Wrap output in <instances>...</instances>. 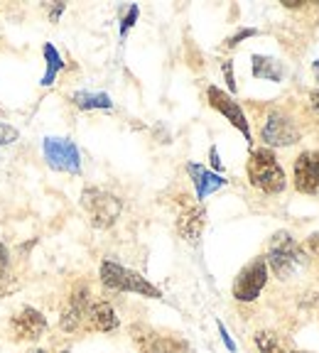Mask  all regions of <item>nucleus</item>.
<instances>
[{
    "instance_id": "obj_23",
    "label": "nucleus",
    "mask_w": 319,
    "mask_h": 353,
    "mask_svg": "<svg viewBox=\"0 0 319 353\" xmlns=\"http://www.w3.org/2000/svg\"><path fill=\"white\" fill-rule=\"evenodd\" d=\"M224 77H226V83H229V91L236 94V81H233V64L229 59L224 61Z\"/></svg>"
},
{
    "instance_id": "obj_33",
    "label": "nucleus",
    "mask_w": 319,
    "mask_h": 353,
    "mask_svg": "<svg viewBox=\"0 0 319 353\" xmlns=\"http://www.w3.org/2000/svg\"><path fill=\"white\" fill-rule=\"evenodd\" d=\"M61 353H69V351H61Z\"/></svg>"
},
{
    "instance_id": "obj_8",
    "label": "nucleus",
    "mask_w": 319,
    "mask_h": 353,
    "mask_svg": "<svg viewBox=\"0 0 319 353\" xmlns=\"http://www.w3.org/2000/svg\"><path fill=\"white\" fill-rule=\"evenodd\" d=\"M206 96H209L211 108H216L221 116H226V121L231 123L233 128H238V130L243 132V138L251 143V128H248L246 113L241 110V105H238L236 101L231 99V96L226 94V91H221V88H216V86L206 88Z\"/></svg>"
},
{
    "instance_id": "obj_29",
    "label": "nucleus",
    "mask_w": 319,
    "mask_h": 353,
    "mask_svg": "<svg viewBox=\"0 0 319 353\" xmlns=\"http://www.w3.org/2000/svg\"><path fill=\"white\" fill-rule=\"evenodd\" d=\"M8 263V248L0 243V265H6Z\"/></svg>"
},
{
    "instance_id": "obj_3",
    "label": "nucleus",
    "mask_w": 319,
    "mask_h": 353,
    "mask_svg": "<svg viewBox=\"0 0 319 353\" xmlns=\"http://www.w3.org/2000/svg\"><path fill=\"white\" fill-rule=\"evenodd\" d=\"M101 282H104L108 290H116V292H135V294H143V297H153V299H160L162 292H160L157 287L150 285L143 275L138 272L128 270L123 265L118 263H101Z\"/></svg>"
},
{
    "instance_id": "obj_1",
    "label": "nucleus",
    "mask_w": 319,
    "mask_h": 353,
    "mask_svg": "<svg viewBox=\"0 0 319 353\" xmlns=\"http://www.w3.org/2000/svg\"><path fill=\"white\" fill-rule=\"evenodd\" d=\"M246 170H248V182L265 194H280L287 184L285 172H282V167L278 165L276 154L265 148L251 152Z\"/></svg>"
},
{
    "instance_id": "obj_11",
    "label": "nucleus",
    "mask_w": 319,
    "mask_h": 353,
    "mask_svg": "<svg viewBox=\"0 0 319 353\" xmlns=\"http://www.w3.org/2000/svg\"><path fill=\"white\" fill-rule=\"evenodd\" d=\"M86 312H88V290L86 287H77L74 294L69 297V307L64 309V314L59 319V326L64 331H77L81 329V324L86 321Z\"/></svg>"
},
{
    "instance_id": "obj_30",
    "label": "nucleus",
    "mask_w": 319,
    "mask_h": 353,
    "mask_svg": "<svg viewBox=\"0 0 319 353\" xmlns=\"http://www.w3.org/2000/svg\"><path fill=\"white\" fill-rule=\"evenodd\" d=\"M309 101H312V105L319 110V91H312V96H309Z\"/></svg>"
},
{
    "instance_id": "obj_5",
    "label": "nucleus",
    "mask_w": 319,
    "mask_h": 353,
    "mask_svg": "<svg viewBox=\"0 0 319 353\" xmlns=\"http://www.w3.org/2000/svg\"><path fill=\"white\" fill-rule=\"evenodd\" d=\"M265 282H268V263L263 258H255L238 272L236 282H233V297L238 302H253L263 292Z\"/></svg>"
},
{
    "instance_id": "obj_19",
    "label": "nucleus",
    "mask_w": 319,
    "mask_h": 353,
    "mask_svg": "<svg viewBox=\"0 0 319 353\" xmlns=\"http://www.w3.org/2000/svg\"><path fill=\"white\" fill-rule=\"evenodd\" d=\"M255 346H258L260 353H287L280 336H278V334H270V331H258V334H255Z\"/></svg>"
},
{
    "instance_id": "obj_25",
    "label": "nucleus",
    "mask_w": 319,
    "mask_h": 353,
    "mask_svg": "<svg viewBox=\"0 0 319 353\" xmlns=\"http://www.w3.org/2000/svg\"><path fill=\"white\" fill-rule=\"evenodd\" d=\"M307 248L312 250L314 255H319V233H314V236L307 238Z\"/></svg>"
},
{
    "instance_id": "obj_6",
    "label": "nucleus",
    "mask_w": 319,
    "mask_h": 353,
    "mask_svg": "<svg viewBox=\"0 0 319 353\" xmlns=\"http://www.w3.org/2000/svg\"><path fill=\"white\" fill-rule=\"evenodd\" d=\"M44 160L50 162L52 170L59 172H79L81 170V154L79 148L66 138H44L42 143Z\"/></svg>"
},
{
    "instance_id": "obj_7",
    "label": "nucleus",
    "mask_w": 319,
    "mask_h": 353,
    "mask_svg": "<svg viewBox=\"0 0 319 353\" xmlns=\"http://www.w3.org/2000/svg\"><path fill=\"white\" fill-rule=\"evenodd\" d=\"M260 138L265 145H273V148H287L300 140V128L282 113H270L260 130Z\"/></svg>"
},
{
    "instance_id": "obj_20",
    "label": "nucleus",
    "mask_w": 319,
    "mask_h": 353,
    "mask_svg": "<svg viewBox=\"0 0 319 353\" xmlns=\"http://www.w3.org/2000/svg\"><path fill=\"white\" fill-rule=\"evenodd\" d=\"M17 135H20V132H17L15 128L6 125V123H0V145H10V143H15Z\"/></svg>"
},
{
    "instance_id": "obj_27",
    "label": "nucleus",
    "mask_w": 319,
    "mask_h": 353,
    "mask_svg": "<svg viewBox=\"0 0 319 353\" xmlns=\"http://www.w3.org/2000/svg\"><path fill=\"white\" fill-rule=\"evenodd\" d=\"M64 3H57V6H52V20H59V15H61V10H64Z\"/></svg>"
},
{
    "instance_id": "obj_9",
    "label": "nucleus",
    "mask_w": 319,
    "mask_h": 353,
    "mask_svg": "<svg viewBox=\"0 0 319 353\" xmlns=\"http://www.w3.org/2000/svg\"><path fill=\"white\" fill-rule=\"evenodd\" d=\"M10 329H12V334H15L17 341H35V339L42 336L44 329H47V319L39 314L37 309L25 307L20 314L12 316Z\"/></svg>"
},
{
    "instance_id": "obj_28",
    "label": "nucleus",
    "mask_w": 319,
    "mask_h": 353,
    "mask_svg": "<svg viewBox=\"0 0 319 353\" xmlns=\"http://www.w3.org/2000/svg\"><path fill=\"white\" fill-rule=\"evenodd\" d=\"M285 8H302V0H282Z\"/></svg>"
},
{
    "instance_id": "obj_13",
    "label": "nucleus",
    "mask_w": 319,
    "mask_h": 353,
    "mask_svg": "<svg viewBox=\"0 0 319 353\" xmlns=\"http://www.w3.org/2000/svg\"><path fill=\"white\" fill-rule=\"evenodd\" d=\"M140 351L143 353H194L192 346L182 339H172V336H135Z\"/></svg>"
},
{
    "instance_id": "obj_4",
    "label": "nucleus",
    "mask_w": 319,
    "mask_h": 353,
    "mask_svg": "<svg viewBox=\"0 0 319 353\" xmlns=\"http://www.w3.org/2000/svg\"><path fill=\"white\" fill-rule=\"evenodd\" d=\"M81 206H84V211L88 214L91 226H96V228L113 226V223H116V219L121 216V209H123L121 199L113 196L110 192H104V189H96V187L84 189Z\"/></svg>"
},
{
    "instance_id": "obj_26",
    "label": "nucleus",
    "mask_w": 319,
    "mask_h": 353,
    "mask_svg": "<svg viewBox=\"0 0 319 353\" xmlns=\"http://www.w3.org/2000/svg\"><path fill=\"white\" fill-rule=\"evenodd\" d=\"M209 157H211V165H214V170H216V172H221V170H224V165H221V160H219V152H216V148H211Z\"/></svg>"
},
{
    "instance_id": "obj_2",
    "label": "nucleus",
    "mask_w": 319,
    "mask_h": 353,
    "mask_svg": "<svg viewBox=\"0 0 319 353\" xmlns=\"http://www.w3.org/2000/svg\"><path fill=\"white\" fill-rule=\"evenodd\" d=\"M304 263V253L300 248V243L290 236L287 231H278L276 236L270 238L268 248V265L273 268L280 280H287L290 275L300 270V265Z\"/></svg>"
},
{
    "instance_id": "obj_14",
    "label": "nucleus",
    "mask_w": 319,
    "mask_h": 353,
    "mask_svg": "<svg viewBox=\"0 0 319 353\" xmlns=\"http://www.w3.org/2000/svg\"><path fill=\"white\" fill-rule=\"evenodd\" d=\"M187 172H189V176H192L194 189H197V199H206L211 192H216V189H221L226 184V179L221 174L209 172L202 165H194V162L187 165Z\"/></svg>"
},
{
    "instance_id": "obj_10",
    "label": "nucleus",
    "mask_w": 319,
    "mask_h": 353,
    "mask_svg": "<svg viewBox=\"0 0 319 353\" xmlns=\"http://www.w3.org/2000/svg\"><path fill=\"white\" fill-rule=\"evenodd\" d=\"M295 187L302 194L319 192V152H302L295 162Z\"/></svg>"
},
{
    "instance_id": "obj_31",
    "label": "nucleus",
    "mask_w": 319,
    "mask_h": 353,
    "mask_svg": "<svg viewBox=\"0 0 319 353\" xmlns=\"http://www.w3.org/2000/svg\"><path fill=\"white\" fill-rule=\"evenodd\" d=\"M312 72H314V77H317V81H319V59L312 64Z\"/></svg>"
},
{
    "instance_id": "obj_16",
    "label": "nucleus",
    "mask_w": 319,
    "mask_h": 353,
    "mask_svg": "<svg viewBox=\"0 0 319 353\" xmlns=\"http://www.w3.org/2000/svg\"><path fill=\"white\" fill-rule=\"evenodd\" d=\"M253 77L255 79H265V81H282L285 77V66L282 61L273 59V57H263V54H253Z\"/></svg>"
},
{
    "instance_id": "obj_32",
    "label": "nucleus",
    "mask_w": 319,
    "mask_h": 353,
    "mask_svg": "<svg viewBox=\"0 0 319 353\" xmlns=\"http://www.w3.org/2000/svg\"><path fill=\"white\" fill-rule=\"evenodd\" d=\"M32 353H47V351H42V348H37V351H32Z\"/></svg>"
},
{
    "instance_id": "obj_17",
    "label": "nucleus",
    "mask_w": 319,
    "mask_h": 353,
    "mask_svg": "<svg viewBox=\"0 0 319 353\" xmlns=\"http://www.w3.org/2000/svg\"><path fill=\"white\" fill-rule=\"evenodd\" d=\"M74 105L81 110H94V108H110V99L108 94H91V91H77L72 96Z\"/></svg>"
},
{
    "instance_id": "obj_18",
    "label": "nucleus",
    "mask_w": 319,
    "mask_h": 353,
    "mask_svg": "<svg viewBox=\"0 0 319 353\" xmlns=\"http://www.w3.org/2000/svg\"><path fill=\"white\" fill-rule=\"evenodd\" d=\"M44 59H47V74L42 77V86H52L55 83V77L59 72L64 61H61L59 52H57L55 44H44Z\"/></svg>"
},
{
    "instance_id": "obj_24",
    "label": "nucleus",
    "mask_w": 319,
    "mask_h": 353,
    "mask_svg": "<svg viewBox=\"0 0 319 353\" xmlns=\"http://www.w3.org/2000/svg\"><path fill=\"white\" fill-rule=\"evenodd\" d=\"M219 334H221V339H224L226 348H229V351H236V343L231 341V336H229V331L224 329V324H221V321H219Z\"/></svg>"
},
{
    "instance_id": "obj_22",
    "label": "nucleus",
    "mask_w": 319,
    "mask_h": 353,
    "mask_svg": "<svg viewBox=\"0 0 319 353\" xmlns=\"http://www.w3.org/2000/svg\"><path fill=\"white\" fill-rule=\"evenodd\" d=\"M135 20H138V6H130V10H128V15L123 17V25H121V34L126 37L128 30L135 25Z\"/></svg>"
},
{
    "instance_id": "obj_21",
    "label": "nucleus",
    "mask_w": 319,
    "mask_h": 353,
    "mask_svg": "<svg viewBox=\"0 0 319 353\" xmlns=\"http://www.w3.org/2000/svg\"><path fill=\"white\" fill-rule=\"evenodd\" d=\"M255 34H258V30H251V28H246V30H238V32L233 34V37H229V39H226V47H236V44L241 42V39H246V37H255Z\"/></svg>"
},
{
    "instance_id": "obj_12",
    "label": "nucleus",
    "mask_w": 319,
    "mask_h": 353,
    "mask_svg": "<svg viewBox=\"0 0 319 353\" xmlns=\"http://www.w3.org/2000/svg\"><path fill=\"white\" fill-rule=\"evenodd\" d=\"M204 223H206V211H204V206L189 204L187 209L180 214V219H177V233H180L184 241L197 243L204 231Z\"/></svg>"
},
{
    "instance_id": "obj_15",
    "label": "nucleus",
    "mask_w": 319,
    "mask_h": 353,
    "mask_svg": "<svg viewBox=\"0 0 319 353\" xmlns=\"http://www.w3.org/2000/svg\"><path fill=\"white\" fill-rule=\"evenodd\" d=\"M84 324L94 331H113L118 326V316L108 302H96L88 307L86 321H84Z\"/></svg>"
}]
</instances>
